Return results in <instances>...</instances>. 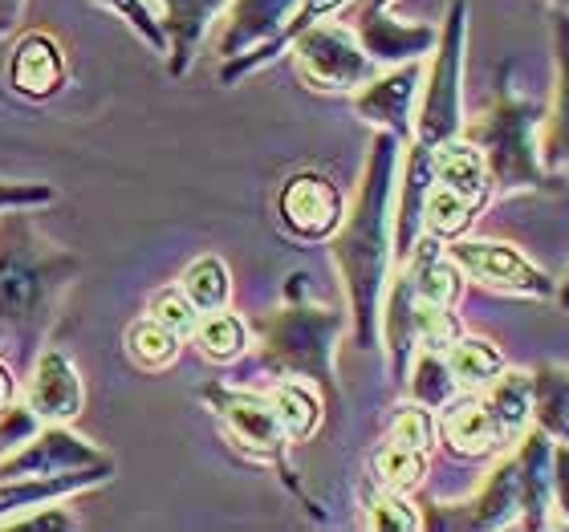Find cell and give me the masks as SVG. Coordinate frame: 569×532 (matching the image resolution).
<instances>
[{
    "label": "cell",
    "instance_id": "cell-1",
    "mask_svg": "<svg viewBox=\"0 0 569 532\" xmlns=\"http://www.w3.org/2000/svg\"><path fill=\"white\" fill-rule=\"evenodd\" d=\"M399 147L395 134L379 131L370 142V159L362 171V188L355 208L342 215L333 232V261L346 281L350 318H355V345L375 350L379 345L382 297L391 281L395 261V191H399Z\"/></svg>",
    "mask_w": 569,
    "mask_h": 532
},
{
    "label": "cell",
    "instance_id": "cell-2",
    "mask_svg": "<svg viewBox=\"0 0 569 532\" xmlns=\"http://www.w3.org/2000/svg\"><path fill=\"white\" fill-rule=\"evenodd\" d=\"M78 269L82 261L73 252L49 244L37 232L29 208L0 212V321H9L24 342L49 330L61 293Z\"/></svg>",
    "mask_w": 569,
    "mask_h": 532
},
{
    "label": "cell",
    "instance_id": "cell-3",
    "mask_svg": "<svg viewBox=\"0 0 569 532\" xmlns=\"http://www.w3.org/2000/svg\"><path fill=\"white\" fill-rule=\"evenodd\" d=\"M541 107L512 94L509 78H500L497 98L480 119L463 122L460 134L485 154L492 191H537L549 183L541 163Z\"/></svg>",
    "mask_w": 569,
    "mask_h": 532
},
{
    "label": "cell",
    "instance_id": "cell-4",
    "mask_svg": "<svg viewBox=\"0 0 569 532\" xmlns=\"http://www.w3.org/2000/svg\"><path fill=\"white\" fill-rule=\"evenodd\" d=\"M289 297V293H284ZM346 318L338 309L306 305L289 297V305L264 313L257 330L261 367L277 379H309L326 394H333V345Z\"/></svg>",
    "mask_w": 569,
    "mask_h": 532
},
{
    "label": "cell",
    "instance_id": "cell-5",
    "mask_svg": "<svg viewBox=\"0 0 569 532\" xmlns=\"http://www.w3.org/2000/svg\"><path fill=\"white\" fill-rule=\"evenodd\" d=\"M463 46H468V4L451 0L443 29L436 37V61L423 78V102L416 114L411 142L436 151L439 142L456 139L463 131Z\"/></svg>",
    "mask_w": 569,
    "mask_h": 532
},
{
    "label": "cell",
    "instance_id": "cell-6",
    "mask_svg": "<svg viewBox=\"0 0 569 532\" xmlns=\"http://www.w3.org/2000/svg\"><path fill=\"white\" fill-rule=\"evenodd\" d=\"M289 53H293L301 82L318 94H355L379 73V61L370 58L355 29L346 24H309L289 41Z\"/></svg>",
    "mask_w": 569,
    "mask_h": 532
},
{
    "label": "cell",
    "instance_id": "cell-7",
    "mask_svg": "<svg viewBox=\"0 0 569 532\" xmlns=\"http://www.w3.org/2000/svg\"><path fill=\"white\" fill-rule=\"evenodd\" d=\"M203 399L216 411V419L224 423L228 439L237 443L244 455L264 463H281L284 460V431L277 423V411L269 394L257 391H240V387H224V382H212L203 387Z\"/></svg>",
    "mask_w": 569,
    "mask_h": 532
},
{
    "label": "cell",
    "instance_id": "cell-8",
    "mask_svg": "<svg viewBox=\"0 0 569 532\" xmlns=\"http://www.w3.org/2000/svg\"><path fill=\"white\" fill-rule=\"evenodd\" d=\"M448 257L463 269V277L497 289V293H512V297H553L558 284L549 281L546 272L537 269L529 257L512 249V244H500V240H451Z\"/></svg>",
    "mask_w": 569,
    "mask_h": 532
},
{
    "label": "cell",
    "instance_id": "cell-9",
    "mask_svg": "<svg viewBox=\"0 0 569 532\" xmlns=\"http://www.w3.org/2000/svg\"><path fill=\"white\" fill-rule=\"evenodd\" d=\"M342 215H346L342 191H338V183L330 175H321V171H297L277 191V220L297 240H309V244L330 240L338 232V224H342Z\"/></svg>",
    "mask_w": 569,
    "mask_h": 532
},
{
    "label": "cell",
    "instance_id": "cell-10",
    "mask_svg": "<svg viewBox=\"0 0 569 532\" xmlns=\"http://www.w3.org/2000/svg\"><path fill=\"white\" fill-rule=\"evenodd\" d=\"M82 468H114L107 451L86 443L82 435L66 431V423H46L37 435H29L17 451L0 455V480L12 475H61Z\"/></svg>",
    "mask_w": 569,
    "mask_h": 532
},
{
    "label": "cell",
    "instance_id": "cell-11",
    "mask_svg": "<svg viewBox=\"0 0 569 532\" xmlns=\"http://www.w3.org/2000/svg\"><path fill=\"white\" fill-rule=\"evenodd\" d=\"M419 86H423V66L419 61L391 66L387 73H375L362 90H355V110L370 127L395 134L399 142H411Z\"/></svg>",
    "mask_w": 569,
    "mask_h": 532
},
{
    "label": "cell",
    "instance_id": "cell-12",
    "mask_svg": "<svg viewBox=\"0 0 569 532\" xmlns=\"http://www.w3.org/2000/svg\"><path fill=\"white\" fill-rule=\"evenodd\" d=\"M436 431L443 439V448L451 455H460V460H488L500 448H509L480 391H460L451 402H443Z\"/></svg>",
    "mask_w": 569,
    "mask_h": 532
},
{
    "label": "cell",
    "instance_id": "cell-13",
    "mask_svg": "<svg viewBox=\"0 0 569 532\" xmlns=\"http://www.w3.org/2000/svg\"><path fill=\"white\" fill-rule=\"evenodd\" d=\"M4 82L24 102H46L66 86V49L49 33H21L4 61Z\"/></svg>",
    "mask_w": 569,
    "mask_h": 532
},
{
    "label": "cell",
    "instance_id": "cell-14",
    "mask_svg": "<svg viewBox=\"0 0 569 532\" xmlns=\"http://www.w3.org/2000/svg\"><path fill=\"white\" fill-rule=\"evenodd\" d=\"M114 468H82V472H61V475H12L0 480V529H9V521L24 516L46 504H61V500L90 492V488L107 484Z\"/></svg>",
    "mask_w": 569,
    "mask_h": 532
},
{
    "label": "cell",
    "instance_id": "cell-15",
    "mask_svg": "<svg viewBox=\"0 0 569 532\" xmlns=\"http://www.w3.org/2000/svg\"><path fill=\"white\" fill-rule=\"evenodd\" d=\"M355 37L362 41V49H367L379 66H403V61H419L423 53L436 49L439 29H431V24H403V21H395L387 9L358 4Z\"/></svg>",
    "mask_w": 569,
    "mask_h": 532
},
{
    "label": "cell",
    "instance_id": "cell-16",
    "mask_svg": "<svg viewBox=\"0 0 569 532\" xmlns=\"http://www.w3.org/2000/svg\"><path fill=\"white\" fill-rule=\"evenodd\" d=\"M29 411L41 419V423H73L86 406L82 379L73 362L61 350H46L37 358L33 379H29Z\"/></svg>",
    "mask_w": 569,
    "mask_h": 532
},
{
    "label": "cell",
    "instance_id": "cell-17",
    "mask_svg": "<svg viewBox=\"0 0 569 532\" xmlns=\"http://www.w3.org/2000/svg\"><path fill=\"white\" fill-rule=\"evenodd\" d=\"M159 4H163L159 24L167 37V70H171V78H183L200 53L208 29L224 17L232 0H159Z\"/></svg>",
    "mask_w": 569,
    "mask_h": 532
},
{
    "label": "cell",
    "instance_id": "cell-18",
    "mask_svg": "<svg viewBox=\"0 0 569 532\" xmlns=\"http://www.w3.org/2000/svg\"><path fill=\"white\" fill-rule=\"evenodd\" d=\"M297 4H301V0H232V4H228V29H224V37H220L224 61L269 46L284 24H289Z\"/></svg>",
    "mask_w": 569,
    "mask_h": 532
},
{
    "label": "cell",
    "instance_id": "cell-19",
    "mask_svg": "<svg viewBox=\"0 0 569 532\" xmlns=\"http://www.w3.org/2000/svg\"><path fill=\"white\" fill-rule=\"evenodd\" d=\"M439 524H468V529H512V524H521V492H517V463H512V455H505L488 472L485 488L468 504H460V512L451 521Z\"/></svg>",
    "mask_w": 569,
    "mask_h": 532
},
{
    "label": "cell",
    "instance_id": "cell-20",
    "mask_svg": "<svg viewBox=\"0 0 569 532\" xmlns=\"http://www.w3.org/2000/svg\"><path fill=\"white\" fill-rule=\"evenodd\" d=\"M431 175H436V183L460 191V195H468V200L480 203V208H485L488 195H492V179H488L485 154H480L476 142L463 139V134L439 142L436 151H431Z\"/></svg>",
    "mask_w": 569,
    "mask_h": 532
},
{
    "label": "cell",
    "instance_id": "cell-21",
    "mask_svg": "<svg viewBox=\"0 0 569 532\" xmlns=\"http://www.w3.org/2000/svg\"><path fill=\"white\" fill-rule=\"evenodd\" d=\"M350 0H301L293 9V17H289V24H284L281 33L269 41V46L261 49H252V53H240V58H228L224 61V70H220V82L232 86L240 82V78H249L252 70H264L269 61H277L289 49V41H293L301 29H309V24H318V21H330L333 12H342Z\"/></svg>",
    "mask_w": 569,
    "mask_h": 532
},
{
    "label": "cell",
    "instance_id": "cell-22",
    "mask_svg": "<svg viewBox=\"0 0 569 532\" xmlns=\"http://www.w3.org/2000/svg\"><path fill=\"white\" fill-rule=\"evenodd\" d=\"M480 394H485L488 411L497 419L505 443H517L529 431V423H533V374H525V370H500Z\"/></svg>",
    "mask_w": 569,
    "mask_h": 532
},
{
    "label": "cell",
    "instance_id": "cell-23",
    "mask_svg": "<svg viewBox=\"0 0 569 532\" xmlns=\"http://www.w3.org/2000/svg\"><path fill=\"white\" fill-rule=\"evenodd\" d=\"M553 37H558V98H553V114L541 122V163H546V171L569 167V12H558Z\"/></svg>",
    "mask_w": 569,
    "mask_h": 532
},
{
    "label": "cell",
    "instance_id": "cell-24",
    "mask_svg": "<svg viewBox=\"0 0 569 532\" xmlns=\"http://www.w3.org/2000/svg\"><path fill=\"white\" fill-rule=\"evenodd\" d=\"M269 402L289 443H306L321 426V394L309 379H281L269 391Z\"/></svg>",
    "mask_w": 569,
    "mask_h": 532
},
{
    "label": "cell",
    "instance_id": "cell-25",
    "mask_svg": "<svg viewBox=\"0 0 569 532\" xmlns=\"http://www.w3.org/2000/svg\"><path fill=\"white\" fill-rule=\"evenodd\" d=\"M191 338H196V350H200L208 362L228 367V362L244 358V350H249V321H240L237 313H228V305L208 309V313H200Z\"/></svg>",
    "mask_w": 569,
    "mask_h": 532
},
{
    "label": "cell",
    "instance_id": "cell-26",
    "mask_svg": "<svg viewBox=\"0 0 569 532\" xmlns=\"http://www.w3.org/2000/svg\"><path fill=\"white\" fill-rule=\"evenodd\" d=\"M443 358H448V370L456 374L460 391H485L488 382L505 370V358H500L497 345L488 342V338H468V333H460L443 350Z\"/></svg>",
    "mask_w": 569,
    "mask_h": 532
},
{
    "label": "cell",
    "instance_id": "cell-27",
    "mask_svg": "<svg viewBox=\"0 0 569 532\" xmlns=\"http://www.w3.org/2000/svg\"><path fill=\"white\" fill-rule=\"evenodd\" d=\"M476 212H480V203H472L460 191L443 188V183H431L423 195V232L451 244V240H460L472 228Z\"/></svg>",
    "mask_w": 569,
    "mask_h": 532
},
{
    "label": "cell",
    "instance_id": "cell-28",
    "mask_svg": "<svg viewBox=\"0 0 569 532\" xmlns=\"http://www.w3.org/2000/svg\"><path fill=\"white\" fill-rule=\"evenodd\" d=\"M533 419L553 443L569 448V370L546 367L533 374Z\"/></svg>",
    "mask_w": 569,
    "mask_h": 532
},
{
    "label": "cell",
    "instance_id": "cell-29",
    "mask_svg": "<svg viewBox=\"0 0 569 532\" xmlns=\"http://www.w3.org/2000/svg\"><path fill=\"white\" fill-rule=\"evenodd\" d=\"M370 472H375V484L387 488V492H416L427 475V451L403 448V443H379L370 451Z\"/></svg>",
    "mask_w": 569,
    "mask_h": 532
},
{
    "label": "cell",
    "instance_id": "cell-30",
    "mask_svg": "<svg viewBox=\"0 0 569 532\" xmlns=\"http://www.w3.org/2000/svg\"><path fill=\"white\" fill-rule=\"evenodd\" d=\"M179 345H183V338L167 330L163 321H154L151 313L139 318L131 330H127V358H131L139 370H147V374L171 367L179 358Z\"/></svg>",
    "mask_w": 569,
    "mask_h": 532
},
{
    "label": "cell",
    "instance_id": "cell-31",
    "mask_svg": "<svg viewBox=\"0 0 569 532\" xmlns=\"http://www.w3.org/2000/svg\"><path fill=\"white\" fill-rule=\"evenodd\" d=\"M403 277V272H399ZM407 293H411V284H407ZM407 321H411V338H416V350H448L456 338L463 333L460 318H456V309L451 305H431V301H419L411 293L407 301Z\"/></svg>",
    "mask_w": 569,
    "mask_h": 532
},
{
    "label": "cell",
    "instance_id": "cell-32",
    "mask_svg": "<svg viewBox=\"0 0 569 532\" xmlns=\"http://www.w3.org/2000/svg\"><path fill=\"white\" fill-rule=\"evenodd\" d=\"M179 289H183V297H188L200 313H208V309L228 305V297H232V277H228L220 257H200V261H191L188 269H183Z\"/></svg>",
    "mask_w": 569,
    "mask_h": 532
},
{
    "label": "cell",
    "instance_id": "cell-33",
    "mask_svg": "<svg viewBox=\"0 0 569 532\" xmlns=\"http://www.w3.org/2000/svg\"><path fill=\"white\" fill-rule=\"evenodd\" d=\"M411 394L416 402L439 411L443 402H451L460 394V382L448 370V358L439 350H416V367H411Z\"/></svg>",
    "mask_w": 569,
    "mask_h": 532
},
{
    "label": "cell",
    "instance_id": "cell-34",
    "mask_svg": "<svg viewBox=\"0 0 569 532\" xmlns=\"http://www.w3.org/2000/svg\"><path fill=\"white\" fill-rule=\"evenodd\" d=\"M367 524L379 532H416L423 521H419L416 504H411L403 492L379 488V492H370V500H367Z\"/></svg>",
    "mask_w": 569,
    "mask_h": 532
},
{
    "label": "cell",
    "instance_id": "cell-35",
    "mask_svg": "<svg viewBox=\"0 0 569 532\" xmlns=\"http://www.w3.org/2000/svg\"><path fill=\"white\" fill-rule=\"evenodd\" d=\"M391 439L395 443H403V448H416V451H431L436 448V414L431 406L423 402H411V406H399V414L391 419Z\"/></svg>",
    "mask_w": 569,
    "mask_h": 532
},
{
    "label": "cell",
    "instance_id": "cell-36",
    "mask_svg": "<svg viewBox=\"0 0 569 532\" xmlns=\"http://www.w3.org/2000/svg\"><path fill=\"white\" fill-rule=\"evenodd\" d=\"M94 4H102V9H110L119 21L131 24L134 37H139L147 49H154V53H167L163 24H159V17L151 12V4H147V0H94Z\"/></svg>",
    "mask_w": 569,
    "mask_h": 532
},
{
    "label": "cell",
    "instance_id": "cell-37",
    "mask_svg": "<svg viewBox=\"0 0 569 532\" xmlns=\"http://www.w3.org/2000/svg\"><path fill=\"white\" fill-rule=\"evenodd\" d=\"M147 313H151L154 321H163L167 330L179 333V338H191L196 321H200V309H196L188 297H183V289H179V284L151 293V305H147Z\"/></svg>",
    "mask_w": 569,
    "mask_h": 532
},
{
    "label": "cell",
    "instance_id": "cell-38",
    "mask_svg": "<svg viewBox=\"0 0 569 532\" xmlns=\"http://www.w3.org/2000/svg\"><path fill=\"white\" fill-rule=\"evenodd\" d=\"M37 423H41V419L29 411V402H24V406H12L9 402V406L0 411V455H9V451L21 448L29 435H37Z\"/></svg>",
    "mask_w": 569,
    "mask_h": 532
},
{
    "label": "cell",
    "instance_id": "cell-39",
    "mask_svg": "<svg viewBox=\"0 0 569 532\" xmlns=\"http://www.w3.org/2000/svg\"><path fill=\"white\" fill-rule=\"evenodd\" d=\"M41 203H53L49 183H9V179H0V212L4 208H41Z\"/></svg>",
    "mask_w": 569,
    "mask_h": 532
},
{
    "label": "cell",
    "instance_id": "cell-40",
    "mask_svg": "<svg viewBox=\"0 0 569 532\" xmlns=\"http://www.w3.org/2000/svg\"><path fill=\"white\" fill-rule=\"evenodd\" d=\"M553 509L558 521L569 524V448H553Z\"/></svg>",
    "mask_w": 569,
    "mask_h": 532
},
{
    "label": "cell",
    "instance_id": "cell-41",
    "mask_svg": "<svg viewBox=\"0 0 569 532\" xmlns=\"http://www.w3.org/2000/svg\"><path fill=\"white\" fill-rule=\"evenodd\" d=\"M73 516L61 509H49V512H24V516H17V521H9V529H73Z\"/></svg>",
    "mask_w": 569,
    "mask_h": 532
},
{
    "label": "cell",
    "instance_id": "cell-42",
    "mask_svg": "<svg viewBox=\"0 0 569 532\" xmlns=\"http://www.w3.org/2000/svg\"><path fill=\"white\" fill-rule=\"evenodd\" d=\"M21 17H24V0H0V37L17 33Z\"/></svg>",
    "mask_w": 569,
    "mask_h": 532
},
{
    "label": "cell",
    "instance_id": "cell-43",
    "mask_svg": "<svg viewBox=\"0 0 569 532\" xmlns=\"http://www.w3.org/2000/svg\"><path fill=\"white\" fill-rule=\"evenodd\" d=\"M12 394H17V382H12V374H9V367L0 362V411L12 402Z\"/></svg>",
    "mask_w": 569,
    "mask_h": 532
},
{
    "label": "cell",
    "instance_id": "cell-44",
    "mask_svg": "<svg viewBox=\"0 0 569 532\" xmlns=\"http://www.w3.org/2000/svg\"><path fill=\"white\" fill-rule=\"evenodd\" d=\"M362 4H370V9H391L395 0H362Z\"/></svg>",
    "mask_w": 569,
    "mask_h": 532
},
{
    "label": "cell",
    "instance_id": "cell-45",
    "mask_svg": "<svg viewBox=\"0 0 569 532\" xmlns=\"http://www.w3.org/2000/svg\"><path fill=\"white\" fill-rule=\"evenodd\" d=\"M549 4H553V9H561V12H569V0H549Z\"/></svg>",
    "mask_w": 569,
    "mask_h": 532
},
{
    "label": "cell",
    "instance_id": "cell-46",
    "mask_svg": "<svg viewBox=\"0 0 569 532\" xmlns=\"http://www.w3.org/2000/svg\"><path fill=\"white\" fill-rule=\"evenodd\" d=\"M561 305L569 309V281H566V289H561Z\"/></svg>",
    "mask_w": 569,
    "mask_h": 532
}]
</instances>
